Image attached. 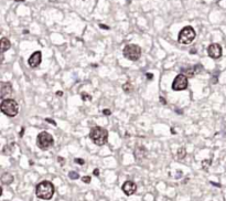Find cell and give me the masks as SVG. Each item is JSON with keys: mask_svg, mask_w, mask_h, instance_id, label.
<instances>
[{"mask_svg": "<svg viewBox=\"0 0 226 201\" xmlns=\"http://www.w3.org/2000/svg\"><path fill=\"white\" fill-rule=\"evenodd\" d=\"M82 180H83V183H90L92 179H91L90 176H84V177L82 178Z\"/></svg>", "mask_w": 226, "mask_h": 201, "instance_id": "21", "label": "cell"}, {"mask_svg": "<svg viewBox=\"0 0 226 201\" xmlns=\"http://www.w3.org/2000/svg\"><path fill=\"white\" fill-rule=\"evenodd\" d=\"M81 96H82V100H84V102H87V100L90 102V100H92V95H90V94H87V93H85V92L82 93Z\"/></svg>", "mask_w": 226, "mask_h": 201, "instance_id": "18", "label": "cell"}, {"mask_svg": "<svg viewBox=\"0 0 226 201\" xmlns=\"http://www.w3.org/2000/svg\"><path fill=\"white\" fill-rule=\"evenodd\" d=\"M56 94H58L59 96H62V95H63V92H62V91H58V93H56Z\"/></svg>", "mask_w": 226, "mask_h": 201, "instance_id": "29", "label": "cell"}, {"mask_svg": "<svg viewBox=\"0 0 226 201\" xmlns=\"http://www.w3.org/2000/svg\"><path fill=\"white\" fill-rule=\"evenodd\" d=\"M188 88V77L184 74L176 75L174 79L173 83H172V88L174 91H183Z\"/></svg>", "mask_w": 226, "mask_h": 201, "instance_id": "7", "label": "cell"}, {"mask_svg": "<svg viewBox=\"0 0 226 201\" xmlns=\"http://www.w3.org/2000/svg\"><path fill=\"white\" fill-rule=\"evenodd\" d=\"M23 132H24V128H22L21 132H20V137H22V135H23Z\"/></svg>", "mask_w": 226, "mask_h": 201, "instance_id": "31", "label": "cell"}, {"mask_svg": "<svg viewBox=\"0 0 226 201\" xmlns=\"http://www.w3.org/2000/svg\"><path fill=\"white\" fill-rule=\"evenodd\" d=\"M11 94H12V86L10 83H1V93H0L1 98L6 100V97L10 96Z\"/></svg>", "mask_w": 226, "mask_h": 201, "instance_id": "11", "label": "cell"}, {"mask_svg": "<svg viewBox=\"0 0 226 201\" xmlns=\"http://www.w3.org/2000/svg\"><path fill=\"white\" fill-rule=\"evenodd\" d=\"M45 121H46L47 123H51V124H53V125H54V126H55V125H56V123L54 122V121H52V119H50V118H45Z\"/></svg>", "mask_w": 226, "mask_h": 201, "instance_id": "24", "label": "cell"}, {"mask_svg": "<svg viewBox=\"0 0 226 201\" xmlns=\"http://www.w3.org/2000/svg\"><path fill=\"white\" fill-rule=\"evenodd\" d=\"M185 156H187V150H185V148H180L179 150H178V153H176V157L179 159H183Z\"/></svg>", "mask_w": 226, "mask_h": 201, "instance_id": "17", "label": "cell"}, {"mask_svg": "<svg viewBox=\"0 0 226 201\" xmlns=\"http://www.w3.org/2000/svg\"><path fill=\"white\" fill-rule=\"evenodd\" d=\"M121 189H123V191L125 192L126 196H131L137 191V185L135 183H132V181H126L123 185Z\"/></svg>", "mask_w": 226, "mask_h": 201, "instance_id": "10", "label": "cell"}, {"mask_svg": "<svg viewBox=\"0 0 226 201\" xmlns=\"http://www.w3.org/2000/svg\"><path fill=\"white\" fill-rule=\"evenodd\" d=\"M55 192V188L53 186L52 183L50 181H42L37 186L35 189V195L39 199L42 200H50L52 199V197L54 196Z\"/></svg>", "mask_w": 226, "mask_h": 201, "instance_id": "1", "label": "cell"}, {"mask_svg": "<svg viewBox=\"0 0 226 201\" xmlns=\"http://www.w3.org/2000/svg\"><path fill=\"white\" fill-rule=\"evenodd\" d=\"M11 47V43L7 38H2L1 39V52L5 53L6 51H8Z\"/></svg>", "mask_w": 226, "mask_h": 201, "instance_id": "15", "label": "cell"}, {"mask_svg": "<svg viewBox=\"0 0 226 201\" xmlns=\"http://www.w3.org/2000/svg\"><path fill=\"white\" fill-rule=\"evenodd\" d=\"M1 181H2L3 185H10V183H13V176L9 172H6L1 177Z\"/></svg>", "mask_w": 226, "mask_h": 201, "instance_id": "14", "label": "cell"}, {"mask_svg": "<svg viewBox=\"0 0 226 201\" xmlns=\"http://www.w3.org/2000/svg\"><path fill=\"white\" fill-rule=\"evenodd\" d=\"M90 137L95 145L103 146V145H105L106 142H107V139H108V132L105 129V128H103V127L96 126L91 130Z\"/></svg>", "mask_w": 226, "mask_h": 201, "instance_id": "2", "label": "cell"}, {"mask_svg": "<svg viewBox=\"0 0 226 201\" xmlns=\"http://www.w3.org/2000/svg\"><path fill=\"white\" fill-rule=\"evenodd\" d=\"M99 27H100V28H103V29H109V27L104 26V24H99Z\"/></svg>", "mask_w": 226, "mask_h": 201, "instance_id": "28", "label": "cell"}, {"mask_svg": "<svg viewBox=\"0 0 226 201\" xmlns=\"http://www.w3.org/2000/svg\"><path fill=\"white\" fill-rule=\"evenodd\" d=\"M41 61H42V53L40 52V51H37V52H34L31 54V56L28 60V64H29L30 68L34 69V68H38L40 65Z\"/></svg>", "mask_w": 226, "mask_h": 201, "instance_id": "9", "label": "cell"}, {"mask_svg": "<svg viewBox=\"0 0 226 201\" xmlns=\"http://www.w3.org/2000/svg\"><path fill=\"white\" fill-rule=\"evenodd\" d=\"M103 114H104V115H107V116H109V115L111 114V112L109 111V109H104V111H103Z\"/></svg>", "mask_w": 226, "mask_h": 201, "instance_id": "23", "label": "cell"}, {"mask_svg": "<svg viewBox=\"0 0 226 201\" xmlns=\"http://www.w3.org/2000/svg\"><path fill=\"white\" fill-rule=\"evenodd\" d=\"M123 54L130 61H137L141 56V48L137 44H127L123 50Z\"/></svg>", "mask_w": 226, "mask_h": 201, "instance_id": "5", "label": "cell"}, {"mask_svg": "<svg viewBox=\"0 0 226 201\" xmlns=\"http://www.w3.org/2000/svg\"><path fill=\"white\" fill-rule=\"evenodd\" d=\"M225 169H226V166H225Z\"/></svg>", "mask_w": 226, "mask_h": 201, "instance_id": "33", "label": "cell"}, {"mask_svg": "<svg viewBox=\"0 0 226 201\" xmlns=\"http://www.w3.org/2000/svg\"><path fill=\"white\" fill-rule=\"evenodd\" d=\"M58 160H59V162H60L61 165H64V158H61V157H59Z\"/></svg>", "mask_w": 226, "mask_h": 201, "instance_id": "25", "label": "cell"}, {"mask_svg": "<svg viewBox=\"0 0 226 201\" xmlns=\"http://www.w3.org/2000/svg\"><path fill=\"white\" fill-rule=\"evenodd\" d=\"M14 1H17V2H18V1H24V0H14Z\"/></svg>", "mask_w": 226, "mask_h": 201, "instance_id": "32", "label": "cell"}, {"mask_svg": "<svg viewBox=\"0 0 226 201\" xmlns=\"http://www.w3.org/2000/svg\"><path fill=\"white\" fill-rule=\"evenodd\" d=\"M211 165V160L210 159H206V160H204V162H202V167L204 168L205 170H208V166Z\"/></svg>", "mask_w": 226, "mask_h": 201, "instance_id": "20", "label": "cell"}, {"mask_svg": "<svg viewBox=\"0 0 226 201\" xmlns=\"http://www.w3.org/2000/svg\"><path fill=\"white\" fill-rule=\"evenodd\" d=\"M123 90H124L125 93H131L132 91H134V86H132L129 82H127L123 85Z\"/></svg>", "mask_w": 226, "mask_h": 201, "instance_id": "16", "label": "cell"}, {"mask_svg": "<svg viewBox=\"0 0 226 201\" xmlns=\"http://www.w3.org/2000/svg\"><path fill=\"white\" fill-rule=\"evenodd\" d=\"M147 77L149 80H152L153 79V75H152V73H147Z\"/></svg>", "mask_w": 226, "mask_h": 201, "instance_id": "26", "label": "cell"}, {"mask_svg": "<svg viewBox=\"0 0 226 201\" xmlns=\"http://www.w3.org/2000/svg\"><path fill=\"white\" fill-rule=\"evenodd\" d=\"M195 37H196V32L195 30L193 29L192 27H184L183 29L180 31L179 37H178V41H179L181 44L188 45L191 44L195 40Z\"/></svg>", "mask_w": 226, "mask_h": 201, "instance_id": "4", "label": "cell"}, {"mask_svg": "<svg viewBox=\"0 0 226 201\" xmlns=\"http://www.w3.org/2000/svg\"><path fill=\"white\" fill-rule=\"evenodd\" d=\"M208 54L210 58L217 60L222 56V47L218 43H212V44L208 45Z\"/></svg>", "mask_w": 226, "mask_h": 201, "instance_id": "8", "label": "cell"}, {"mask_svg": "<svg viewBox=\"0 0 226 201\" xmlns=\"http://www.w3.org/2000/svg\"><path fill=\"white\" fill-rule=\"evenodd\" d=\"M94 175L95 176H98V175H99V170H98V169H95L94 170Z\"/></svg>", "mask_w": 226, "mask_h": 201, "instance_id": "27", "label": "cell"}, {"mask_svg": "<svg viewBox=\"0 0 226 201\" xmlns=\"http://www.w3.org/2000/svg\"><path fill=\"white\" fill-rule=\"evenodd\" d=\"M202 70V68H201L200 64H197V65H194L192 66V68H189V69H183L182 70V72H184L185 74L184 75H189V76H194V75H196L199 72Z\"/></svg>", "mask_w": 226, "mask_h": 201, "instance_id": "12", "label": "cell"}, {"mask_svg": "<svg viewBox=\"0 0 226 201\" xmlns=\"http://www.w3.org/2000/svg\"><path fill=\"white\" fill-rule=\"evenodd\" d=\"M54 144V140L51 134H49L47 132H42L40 133L37 137V145L40 149L42 150H47L49 148H51Z\"/></svg>", "mask_w": 226, "mask_h": 201, "instance_id": "6", "label": "cell"}, {"mask_svg": "<svg viewBox=\"0 0 226 201\" xmlns=\"http://www.w3.org/2000/svg\"><path fill=\"white\" fill-rule=\"evenodd\" d=\"M68 177L71 178L72 180H76V179H79V175L77 174L76 171H71L70 174H68Z\"/></svg>", "mask_w": 226, "mask_h": 201, "instance_id": "19", "label": "cell"}, {"mask_svg": "<svg viewBox=\"0 0 226 201\" xmlns=\"http://www.w3.org/2000/svg\"><path fill=\"white\" fill-rule=\"evenodd\" d=\"M160 100H161V103L162 104H166V100H164V98L163 97H160Z\"/></svg>", "mask_w": 226, "mask_h": 201, "instance_id": "30", "label": "cell"}, {"mask_svg": "<svg viewBox=\"0 0 226 201\" xmlns=\"http://www.w3.org/2000/svg\"><path fill=\"white\" fill-rule=\"evenodd\" d=\"M146 156H147V150H146L145 147H142V146L141 147H137L136 150H135V157H136L137 160L140 162V160H142Z\"/></svg>", "mask_w": 226, "mask_h": 201, "instance_id": "13", "label": "cell"}, {"mask_svg": "<svg viewBox=\"0 0 226 201\" xmlns=\"http://www.w3.org/2000/svg\"><path fill=\"white\" fill-rule=\"evenodd\" d=\"M75 162H76V164H79V165H84V160H83V159H81V158H76L75 159Z\"/></svg>", "mask_w": 226, "mask_h": 201, "instance_id": "22", "label": "cell"}, {"mask_svg": "<svg viewBox=\"0 0 226 201\" xmlns=\"http://www.w3.org/2000/svg\"><path fill=\"white\" fill-rule=\"evenodd\" d=\"M0 109L3 114H6L9 117H14L19 112L18 103L12 98H6L2 100V103L0 105Z\"/></svg>", "mask_w": 226, "mask_h": 201, "instance_id": "3", "label": "cell"}]
</instances>
